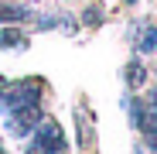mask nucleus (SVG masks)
Segmentation results:
<instances>
[{
	"instance_id": "1",
	"label": "nucleus",
	"mask_w": 157,
	"mask_h": 154,
	"mask_svg": "<svg viewBox=\"0 0 157 154\" xmlns=\"http://www.w3.org/2000/svg\"><path fill=\"white\" fill-rule=\"evenodd\" d=\"M41 82L21 79V82H0V110H24V106H41Z\"/></svg>"
},
{
	"instance_id": "2",
	"label": "nucleus",
	"mask_w": 157,
	"mask_h": 154,
	"mask_svg": "<svg viewBox=\"0 0 157 154\" xmlns=\"http://www.w3.org/2000/svg\"><path fill=\"white\" fill-rule=\"evenodd\" d=\"M24 154H68L65 130L55 120H41L31 130V140H28V147H24Z\"/></svg>"
},
{
	"instance_id": "3",
	"label": "nucleus",
	"mask_w": 157,
	"mask_h": 154,
	"mask_svg": "<svg viewBox=\"0 0 157 154\" xmlns=\"http://www.w3.org/2000/svg\"><path fill=\"white\" fill-rule=\"evenodd\" d=\"M31 17V10L24 4H10V0H0V21L4 24H24Z\"/></svg>"
},
{
	"instance_id": "4",
	"label": "nucleus",
	"mask_w": 157,
	"mask_h": 154,
	"mask_svg": "<svg viewBox=\"0 0 157 154\" xmlns=\"http://www.w3.org/2000/svg\"><path fill=\"white\" fill-rule=\"evenodd\" d=\"M0 48H28V34L21 28H4L0 31Z\"/></svg>"
},
{
	"instance_id": "5",
	"label": "nucleus",
	"mask_w": 157,
	"mask_h": 154,
	"mask_svg": "<svg viewBox=\"0 0 157 154\" xmlns=\"http://www.w3.org/2000/svg\"><path fill=\"white\" fill-rule=\"evenodd\" d=\"M137 48H140V51H157V24H140Z\"/></svg>"
},
{
	"instance_id": "6",
	"label": "nucleus",
	"mask_w": 157,
	"mask_h": 154,
	"mask_svg": "<svg viewBox=\"0 0 157 154\" xmlns=\"http://www.w3.org/2000/svg\"><path fill=\"white\" fill-rule=\"evenodd\" d=\"M144 79H147L144 65H140V62H130V65H126V86H130V89H140Z\"/></svg>"
},
{
	"instance_id": "7",
	"label": "nucleus",
	"mask_w": 157,
	"mask_h": 154,
	"mask_svg": "<svg viewBox=\"0 0 157 154\" xmlns=\"http://www.w3.org/2000/svg\"><path fill=\"white\" fill-rule=\"evenodd\" d=\"M82 21H86V24H99V21H102L99 7H89V14H82Z\"/></svg>"
},
{
	"instance_id": "8",
	"label": "nucleus",
	"mask_w": 157,
	"mask_h": 154,
	"mask_svg": "<svg viewBox=\"0 0 157 154\" xmlns=\"http://www.w3.org/2000/svg\"><path fill=\"white\" fill-rule=\"evenodd\" d=\"M0 154H7V151H4V140H0Z\"/></svg>"
},
{
	"instance_id": "9",
	"label": "nucleus",
	"mask_w": 157,
	"mask_h": 154,
	"mask_svg": "<svg viewBox=\"0 0 157 154\" xmlns=\"http://www.w3.org/2000/svg\"><path fill=\"white\" fill-rule=\"evenodd\" d=\"M123 4H137V0H123Z\"/></svg>"
}]
</instances>
